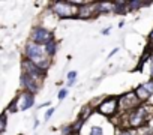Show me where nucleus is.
I'll use <instances>...</instances> for the list:
<instances>
[{"mask_svg": "<svg viewBox=\"0 0 153 135\" xmlns=\"http://www.w3.org/2000/svg\"><path fill=\"white\" fill-rule=\"evenodd\" d=\"M92 114V107H89V105H86L83 110H81V116H80V119H83L84 122L89 119V116Z\"/></svg>", "mask_w": 153, "mask_h": 135, "instance_id": "nucleus-16", "label": "nucleus"}, {"mask_svg": "<svg viewBox=\"0 0 153 135\" xmlns=\"http://www.w3.org/2000/svg\"><path fill=\"white\" fill-rule=\"evenodd\" d=\"M26 59L30 60L32 63H35L36 66H39L41 69H47L50 66V56L45 50V45H39V44H35V42H29L26 45Z\"/></svg>", "mask_w": 153, "mask_h": 135, "instance_id": "nucleus-1", "label": "nucleus"}, {"mask_svg": "<svg viewBox=\"0 0 153 135\" xmlns=\"http://www.w3.org/2000/svg\"><path fill=\"white\" fill-rule=\"evenodd\" d=\"M150 45H152V50H153V42H150Z\"/></svg>", "mask_w": 153, "mask_h": 135, "instance_id": "nucleus-27", "label": "nucleus"}, {"mask_svg": "<svg viewBox=\"0 0 153 135\" xmlns=\"http://www.w3.org/2000/svg\"><path fill=\"white\" fill-rule=\"evenodd\" d=\"M75 78H76V72H75V71L69 72V74H68V84L72 86V84L75 83Z\"/></svg>", "mask_w": 153, "mask_h": 135, "instance_id": "nucleus-19", "label": "nucleus"}, {"mask_svg": "<svg viewBox=\"0 0 153 135\" xmlns=\"http://www.w3.org/2000/svg\"><path fill=\"white\" fill-rule=\"evenodd\" d=\"M147 107L141 105L140 108L134 110L132 113L128 114V125L132 128H141L147 122Z\"/></svg>", "mask_w": 153, "mask_h": 135, "instance_id": "nucleus-4", "label": "nucleus"}, {"mask_svg": "<svg viewBox=\"0 0 153 135\" xmlns=\"http://www.w3.org/2000/svg\"><path fill=\"white\" fill-rule=\"evenodd\" d=\"M119 108H120V107H119V98L111 96V98H108V99H105L104 102L99 104L98 111H99L101 114H104V116L111 117V116H114V114L119 111Z\"/></svg>", "mask_w": 153, "mask_h": 135, "instance_id": "nucleus-8", "label": "nucleus"}, {"mask_svg": "<svg viewBox=\"0 0 153 135\" xmlns=\"http://www.w3.org/2000/svg\"><path fill=\"white\" fill-rule=\"evenodd\" d=\"M45 50H47L48 56L53 57V56L56 54V51H57V44H56V41H51L50 44H47V45H45Z\"/></svg>", "mask_w": 153, "mask_h": 135, "instance_id": "nucleus-15", "label": "nucleus"}, {"mask_svg": "<svg viewBox=\"0 0 153 135\" xmlns=\"http://www.w3.org/2000/svg\"><path fill=\"white\" fill-rule=\"evenodd\" d=\"M66 95H68V90H66V89H62V90L59 92V99L63 101V99L66 98Z\"/></svg>", "mask_w": 153, "mask_h": 135, "instance_id": "nucleus-21", "label": "nucleus"}, {"mask_svg": "<svg viewBox=\"0 0 153 135\" xmlns=\"http://www.w3.org/2000/svg\"><path fill=\"white\" fill-rule=\"evenodd\" d=\"M149 5H152V3L150 2H140V0H132V2L128 3V8H129V11H137V9L149 6Z\"/></svg>", "mask_w": 153, "mask_h": 135, "instance_id": "nucleus-12", "label": "nucleus"}, {"mask_svg": "<svg viewBox=\"0 0 153 135\" xmlns=\"http://www.w3.org/2000/svg\"><path fill=\"white\" fill-rule=\"evenodd\" d=\"M21 86L24 87L26 92H30V93H33V95L41 89V83L36 81L35 78L26 75V74H21Z\"/></svg>", "mask_w": 153, "mask_h": 135, "instance_id": "nucleus-11", "label": "nucleus"}, {"mask_svg": "<svg viewBox=\"0 0 153 135\" xmlns=\"http://www.w3.org/2000/svg\"><path fill=\"white\" fill-rule=\"evenodd\" d=\"M33 102H35V95L30 93V92H21L8 107L6 113H15V111H20V110H29L30 107H33Z\"/></svg>", "mask_w": 153, "mask_h": 135, "instance_id": "nucleus-3", "label": "nucleus"}, {"mask_svg": "<svg viewBox=\"0 0 153 135\" xmlns=\"http://www.w3.org/2000/svg\"><path fill=\"white\" fill-rule=\"evenodd\" d=\"M83 125H84V120H83V119H78V122L74 123V125L71 126V128H72V132H74V134H78V131L81 129Z\"/></svg>", "mask_w": 153, "mask_h": 135, "instance_id": "nucleus-17", "label": "nucleus"}, {"mask_svg": "<svg viewBox=\"0 0 153 135\" xmlns=\"http://www.w3.org/2000/svg\"><path fill=\"white\" fill-rule=\"evenodd\" d=\"M140 104L141 102H140V99L137 98L135 93H126L122 98H119V107H120V110L125 111V113H128V114L132 113L134 110L140 108L141 107Z\"/></svg>", "mask_w": 153, "mask_h": 135, "instance_id": "nucleus-5", "label": "nucleus"}, {"mask_svg": "<svg viewBox=\"0 0 153 135\" xmlns=\"http://www.w3.org/2000/svg\"><path fill=\"white\" fill-rule=\"evenodd\" d=\"M72 135H78V134H72Z\"/></svg>", "mask_w": 153, "mask_h": 135, "instance_id": "nucleus-28", "label": "nucleus"}, {"mask_svg": "<svg viewBox=\"0 0 153 135\" xmlns=\"http://www.w3.org/2000/svg\"><path fill=\"white\" fill-rule=\"evenodd\" d=\"M149 38H150V42H153V30H152V33H150V36H149Z\"/></svg>", "mask_w": 153, "mask_h": 135, "instance_id": "nucleus-26", "label": "nucleus"}, {"mask_svg": "<svg viewBox=\"0 0 153 135\" xmlns=\"http://www.w3.org/2000/svg\"><path fill=\"white\" fill-rule=\"evenodd\" d=\"M21 66H23V74H26V75H29V77H32V78H35L36 81H39L41 83V80L45 77V71L44 69H41L39 66H36L35 63H32L30 60H23V63H21Z\"/></svg>", "mask_w": 153, "mask_h": 135, "instance_id": "nucleus-7", "label": "nucleus"}, {"mask_svg": "<svg viewBox=\"0 0 153 135\" xmlns=\"http://www.w3.org/2000/svg\"><path fill=\"white\" fill-rule=\"evenodd\" d=\"M137 95V98L140 99V102H146L150 99V96L153 95V80L149 81V83H144L141 86H138L134 92Z\"/></svg>", "mask_w": 153, "mask_h": 135, "instance_id": "nucleus-9", "label": "nucleus"}, {"mask_svg": "<svg viewBox=\"0 0 153 135\" xmlns=\"http://www.w3.org/2000/svg\"><path fill=\"white\" fill-rule=\"evenodd\" d=\"M51 11L60 18H75L78 17L80 8L74 5V2H54Z\"/></svg>", "mask_w": 153, "mask_h": 135, "instance_id": "nucleus-2", "label": "nucleus"}, {"mask_svg": "<svg viewBox=\"0 0 153 135\" xmlns=\"http://www.w3.org/2000/svg\"><path fill=\"white\" fill-rule=\"evenodd\" d=\"M53 113H54V108H50V110L47 111V114H45V119L48 120V119H50V117L53 116Z\"/></svg>", "mask_w": 153, "mask_h": 135, "instance_id": "nucleus-24", "label": "nucleus"}, {"mask_svg": "<svg viewBox=\"0 0 153 135\" xmlns=\"http://www.w3.org/2000/svg\"><path fill=\"white\" fill-rule=\"evenodd\" d=\"M99 14V3H93V2H87L84 6L80 8V12H78V17L80 18H93Z\"/></svg>", "mask_w": 153, "mask_h": 135, "instance_id": "nucleus-10", "label": "nucleus"}, {"mask_svg": "<svg viewBox=\"0 0 153 135\" xmlns=\"http://www.w3.org/2000/svg\"><path fill=\"white\" fill-rule=\"evenodd\" d=\"M114 11L116 12H128L129 8H128V2H114Z\"/></svg>", "mask_w": 153, "mask_h": 135, "instance_id": "nucleus-13", "label": "nucleus"}, {"mask_svg": "<svg viewBox=\"0 0 153 135\" xmlns=\"http://www.w3.org/2000/svg\"><path fill=\"white\" fill-rule=\"evenodd\" d=\"M114 11V3H99V14H107Z\"/></svg>", "mask_w": 153, "mask_h": 135, "instance_id": "nucleus-14", "label": "nucleus"}, {"mask_svg": "<svg viewBox=\"0 0 153 135\" xmlns=\"http://www.w3.org/2000/svg\"><path fill=\"white\" fill-rule=\"evenodd\" d=\"M102 33H104V35H108V33H110V27H108V29H104Z\"/></svg>", "mask_w": 153, "mask_h": 135, "instance_id": "nucleus-25", "label": "nucleus"}, {"mask_svg": "<svg viewBox=\"0 0 153 135\" xmlns=\"http://www.w3.org/2000/svg\"><path fill=\"white\" fill-rule=\"evenodd\" d=\"M6 111L2 114V117H0V123H2V126H0V132H5L6 131Z\"/></svg>", "mask_w": 153, "mask_h": 135, "instance_id": "nucleus-18", "label": "nucleus"}, {"mask_svg": "<svg viewBox=\"0 0 153 135\" xmlns=\"http://www.w3.org/2000/svg\"><path fill=\"white\" fill-rule=\"evenodd\" d=\"M30 38H32V42L39 44V45H47L51 41H54L53 33L48 29H45V27H35Z\"/></svg>", "mask_w": 153, "mask_h": 135, "instance_id": "nucleus-6", "label": "nucleus"}, {"mask_svg": "<svg viewBox=\"0 0 153 135\" xmlns=\"http://www.w3.org/2000/svg\"><path fill=\"white\" fill-rule=\"evenodd\" d=\"M117 135H135V134H134L132 131H129V129H123V131H122V132H119Z\"/></svg>", "mask_w": 153, "mask_h": 135, "instance_id": "nucleus-22", "label": "nucleus"}, {"mask_svg": "<svg viewBox=\"0 0 153 135\" xmlns=\"http://www.w3.org/2000/svg\"><path fill=\"white\" fill-rule=\"evenodd\" d=\"M90 135H104V131L101 126H93L90 131Z\"/></svg>", "mask_w": 153, "mask_h": 135, "instance_id": "nucleus-20", "label": "nucleus"}, {"mask_svg": "<svg viewBox=\"0 0 153 135\" xmlns=\"http://www.w3.org/2000/svg\"><path fill=\"white\" fill-rule=\"evenodd\" d=\"M150 75H152V80H153V53H152V57H150Z\"/></svg>", "mask_w": 153, "mask_h": 135, "instance_id": "nucleus-23", "label": "nucleus"}]
</instances>
